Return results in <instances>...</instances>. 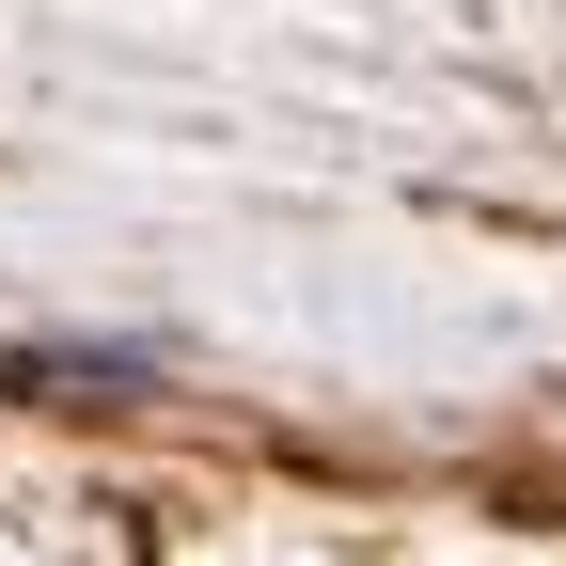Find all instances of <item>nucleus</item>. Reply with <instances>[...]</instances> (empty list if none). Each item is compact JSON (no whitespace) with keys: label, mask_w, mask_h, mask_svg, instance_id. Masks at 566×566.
I'll return each instance as SVG.
<instances>
[{"label":"nucleus","mask_w":566,"mask_h":566,"mask_svg":"<svg viewBox=\"0 0 566 566\" xmlns=\"http://www.w3.org/2000/svg\"><path fill=\"white\" fill-rule=\"evenodd\" d=\"M0 394H32V409H126V394H158V346H0Z\"/></svg>","instance_id":"obj_1"}]
</instances>
